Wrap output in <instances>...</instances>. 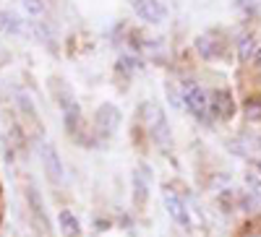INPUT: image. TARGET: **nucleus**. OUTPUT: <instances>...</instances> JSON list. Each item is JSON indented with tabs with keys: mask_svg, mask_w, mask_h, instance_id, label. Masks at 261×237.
Masks as SVG:
<instances>
[{
	"mask_svg": "<svg viewBox=\"0 0 261 237\" xmlns=\"http://www.w3.org/2000/svg\"><path fill=\"white\" fill-rule=\"evenodd\" d=\"M55 94H58V107H60V112H63L65 131H68V133H76L79 117H81V110H79L76 97L71 94L68 86H65V81H55Z\"/></svg>",
	"mask_w": 261,
	"mask_h": 237,
	"instance_id": "1",
	"label": "nucleus"
},
{
	"mask_svg": "<svg viewBox=\"0 0 261 237\" xmlns=\"http://www.w3.org/2000/svg\"><path fill=\"white\" fill-rule=\"evenodd\" d=\"M39 159H42V167H45V175L53 185H60L63 177H65V169H63V159L58 154V149L53 143H42L39 146Z\"/></svg>",
	"mask_w": 261,
	"mask_h": 237,
	"instance_id": "2",
	"label": "nucleus"
},
{
	"mask_svg": "<svg viewBox=\"0 0 261 237\" xmlns=\"http://www.w3.org/2000/svg\"><path fill=\"white\" fill-rule=\"evenodd\" d=\"M183 104L188 107V112L193 117H199L201 123H206V110H209V97L199 83H186L183 89Z\"/></svg>",
	"mask_w": 261,
	"mask_h": 237,
	"instance_id": "3",
	"label": "nucleus"
},
{
	"mask_svg": "<svg viewBox=\"0 0 261 237\" xmlns=\"http://www.w3.org/2000/svg\"><path fill=\"white\" fill-rule=\"evenodd\" d=\"M94 125L102 136H115L118 128H120V110L113 104V102H105L97 107L94 112Z\"/></svg>",
	"mask_w": 261,
	"mask_h": 237,
	"instance_id": "4",
	"label": "nucleus"
},
{
	"mask_svg": "<svg viewBox=\"0 0 261 237\" xmlns=\"http://www.w3.org/2000/svg\"><path fill=\"white\" fill-rule=\"evenodd\" d=\"M162 201H165V209H167V214L172 219H175L180 227H191V214H188V209H186V203H183V198L178 196L172 188H165L162 190Z\"/></svg>",
	"mask_w": 261,
	"mask_h": 237,
	"instance_id": "5",
	"label": "nucleus"
},
{
	"mask_svg": "<svg viewBox=\"0 0 261 237\" xmlns=\"http://www.w3.org/2000/svg\"><path fill=\"white\" fill-rule=\"evenodd\" d=\"M134 11L146 24H162L167 18V8L162 6V0H134Z\"/></svg>",
	"mask_w": 261,
	"mask_h": 237,
	"instance_id": "6",
	"label": "nucleus"
},
{
	"mask_svg": "<svg viewBox=\"0 0 261 237\" xmlns=\"http://www.w3.org/2000/svg\"><path fill=\"white\" fill-rule=\"evenodd\" d=\"M149 185H151V169L146 164H139L134 169V203L139 209L149 201Z\"/></svg>",
	"mask_w": 261,
	"mask_h": 237,
	"instance_id": "7",
	"label": "nucleus"
},
{
	"mask_svg": "<svg viewBox=\"0 0 261 237\" xmlns=\"http://www.w3.org/2000/svg\"><path fill=\"white\" fill-rule=\"evenodd\" d=\"M209 107H212V112L220 117V120H230V117L235 115V99H232V94H230L227 89H217V92L212 94Z\"/></svg>",
	"mask_w": 261,
	"mask_h": 237,
	"instance_id": "8",
	"label": "nucleus"
},
{
	"mask_svg": "<svg viewBox=\"0 0 261 237\" xmlns=\"http://www.w3.org/2000/svg\"><path fill=\"white\" fill-rule=\"evenodd\" d=\"M139 115H141L144 128H149V133H154L160 125H165V112L160 110L154 102H144V104L139 107Z\"/></svg>",
	"mask_w": 261,
	"mask_h": 237,
	"instance_id": "9",
	"label": "nucleus"
},
{
	"mask_svg": "<svg viewBox=\"0 0 261 237\" xmlns=\"http://www.w3.org/2000/svg\"><path fill=\"white\" fill-rule=\"evenodd\" d=\"M58 224H60V232H63L65 237H79V232H81V224H79V219H76V214L68 211V209H63V211L58 214Z\"/></svg>",
	"mask_w": 261,
	"mask_h": 237,
	"instance_id": "10",
	"label": "nucleus"
},
{
	"mask_svg": "<svg viewBox=\"0 0 261 237\" xmlns=\"http://www.w3.org/2000/svg\"><path fill=\"white\" fill-rule=\"evenodd\" d=\"M196 50H199V55L201 57H217L220 55V42H217L214 37H199L196 39Z\"/></svg>",
	"mask_w": 261,
	"mask_h": 237,
	"instance_id": "11",
	"label": "nucleus"
},
{
	"mask_svg": "<svg viewBox=\"0 0 261 237\" xmlns=\"http://www.w3.org/2000/svg\"><path fill=\"white\" fill-rule=\"evenodd\" d=\"M0 29H6L11 34H18V32H24V21L11 11H0Z\"/></svg>",
	"mask_w": 261,
	"mask_h": 237,
	"instance_id": "12",
	"label": "nucleus"
},
{
	"mask_svg": "<svg viewBox=\"0 0 261 237\" xmlns=\"http://www.w3.org/2000/svg\"><path fill=\"white\" fill-rule=\"evenodd\" d=\"M256 52H258L256 39H253V37H243V39H241V45H238V55H241V60L248 63V60L256 57Z\"/></svg>",
	"mask_w": 261,
	"mask_h": 237,
	"instance_id": "13",
	"label": "nucleus"
},
{
	"mask_svg": "<svg viewBox=\"0 0 261 237\" xmlns=\"http://www.w3.org/2000/svg\"><path fill=\"white\" fill-rule=\"evenodd\" d=\"M165 97H167V102H170V107L172 110H183V97H180V92H178V86L172 83V81H167L165 83Z\"/></svg>",
	"mask_w": 261,
	"mask_h": 237,
	"instance_id": "14",
	"label": "nucleus"
},
{
	"mask_svg": "<svg viewBox=\"0 0 261 237\" xmlns=\"http://www.w3.org/2000/svg\"><path fill=\"white\" fill-rule=\"evenodd\" d=\"M21 6H24V11L34 18L45 13V0H21Z\"/></svg>",
	"mask_w": 261,
	"mask_h": 237,
	"instance_id": "15",
	"label": "nucleus"
},
{
	"mask_svg": "<svg viewBox=\"0 0 261 237\" xmlns=\"http://www.w3.org/2000/svg\"><path fill=\"white\" fill-rule=\"evenodd\" d=\"M246 185H248V193H251V198L253 201H261V180L256 177V175H246Z\"/></svg>",
	"mask_w": 261,
	"mask_h": 237,
	"instance_id": "16",
	"label": "nucleus"
},
{
	"mask_svg": "<svg viewBox=\"0 0 261 237\" xmlns=\"http://www.w3.org/2000/svg\"><path fill=\"white\" fill-rule=\"evenodd\" d=\"M253 63H256V66H258V68H261V50H258V52H256V57H253Z\"/></svg>",
	"mask_w": 261,
	"mask_h": 237,
	"instance_id": "17",
	"label": "nucleus"
},
{
	"mask_svg": "<svg viewBox=\"0 0 261 237\" xmlns=\"http://www.w3.org/2000/svg\"><path fill=\"white\" fill-rule=\"evenodd\" d=\"M256 164H258V169H261V154H258V159H256Z\"/></svg>",
	"mask_w": 261,
	"mask_h": 237,
	"instance_id": "18",
	"label": "nucleus"
}]
</instances>
